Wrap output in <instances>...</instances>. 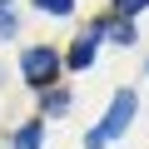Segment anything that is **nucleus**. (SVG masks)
<instances>
[{"mask_svg": "<svg viewBox=\"0 0 149 149\" xmlns=\"http://www.w3.org/2000/svg\"><path fill=\"white\" fill-rule=\"evenodd\" d=\"M0 5H5V0H0Z\"/></svg>", "mask_w": 149, "mask_h": 149, "instance_id": "obj_9", "label": "nucleus"}, {"mask_svg": "<svg viewBox=\"0 0 149 149\" xmlns=\"http://www.w3.org/2000/svg\"><path fill=\"white\" fill-rule=\"evenodd\" d=\"M40 10H50V15H70V0H35Z\"/></svg>", "mask_w": 149, "mask_h": 149, "instance_id": "obj_6", "label": "nucleus"}, {"mask_svg": "<svg viewBox=\"0 0 149 149\" xmlns=\"http://www.w3.org/2000/svg\"><path fill=\"white\" fill-rule=\"evenodd\" d=\"M129 119H134V95H129V90H119V95H114V104H109V114H104V124H100L85 144H90V149L109 144L114 134H124V129H129Z\"/></svg>", "mask_w": 149, "mask_h": 149, "instance_id": "obj_1", "label": "nucleus"}, {"mask_svg": "<svg viewBox=\"0 0 149 149\" xmlns=\"http://www.w3.org/2000/svg\"><path fill=\"white\" fill-rule=\"evenodd\" d=\"M20 70H25V80H35V85H50L55 80V70H60V55L55 50H25V60H20Z\"/></svg>", "mask_w": 149, "mask_h": 149, "instance_id": "obj_2", "label": "nucleus"}, {"mask_svg": "<svg viewBox=\"0 0 149 149\" xmlns=\"http://www.w3.org/2000/svg\"><path fill=\"white\" fill-rule=\"evenodd\" d=\"M40 139H45V129H40V119H30V124L15 134V149H40Z\"/></svg>", "mask_w": 149, "mask_h": 149, "instance_id": "obj_4", "label": "nucleus"}, {"mask_svg": "<svg viewBox=\"0 0 149 149\" xmlns=\"http://www.w3.org/2000/svg\"><path fill=\"white\" fill-rule=\"evenodd\" d=\"M144 5H149V0H114V10H119V15H139Z\"/></svg>", "mask_w": 149, "mask_h": 149, "instance_id": "obj_5", "label": "nucleus"}, {"mask_svg": "<svg viewBox=\"0 0 149 149\" xmlns=\"http://www.w3.org/2000/svg\"><path fill=\"white\" fill-rule=\"evenodd\" d=\"M109 35H114V40H119V45H134V30H129V25H124V20H119V25H109Z\"/></svg>", "mask_w": 149, "mask_h": 149, "instance_id": "obj_7", "label": "nucleus"}, {"mask_svg": "<svg viewBox=\"0 0 149 149\" xmlns=\"http://www.w3.org/2000/svg\"><path fill=\"white\" fill-rule=\"evenodd\" d=\"M15 30V15H5V10H0V35H10Z\"/></svg>", "mask_w": 149, "mask_h": 149, "instance_id": "obj_8", "label": "nucleus"}, {"mask_svg": "<svg viewBox=\"0 0 149 149\" xmlns=\"http://www.w3.org/2000/svg\"><path fill=\"white\" fill-rule=\"evenodd\" d=\"M104 30H109V25H95V35H104ZM95 35H90V40H74V50H70V65H74V70H85V65L95 60Z\"/></svg>", "mask_w": 149, "mask_h": 149, "instance_id": "obj_3", "label": "nucleus"}]
</instances>
